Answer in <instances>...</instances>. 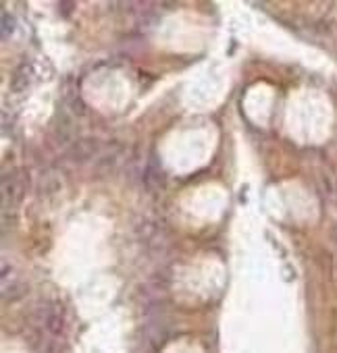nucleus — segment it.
Masks as SVG:
<instances>
[{
  "label": "nucleus",
  "instance_id": "2",
  "mask_svg": "<svg viewBox=\"0 0 337 353\" xmlns=\"http://www.w3.org/2000/svg\"><path fill=\"white\" fill-rule=\"evenodd\" d=\"M13 26H15V23H13V19H11L7 13H3V40H7V38H9V30L13 32Z\"/></svg>",
  "mask_w": 337,
  "mask_h": 353
},
{
  "label": "nucleus",
  "instance_id": "1",
  "mask_svg": "<svg viewBox=\"0 0 337 353\" xmlns=\"http://www.w3.org/2000/svg\"><path fill=\"white\" fill-rule=\"evenodd\" d=\"M96 150H98V141H96V139H79V141H75V143L71 145L69 158H71L73 162H84V160L94 158Z\"/></svg>",
  "mask_w": 337,
  "mask_h": 353
}]
</instances>
